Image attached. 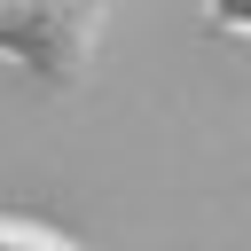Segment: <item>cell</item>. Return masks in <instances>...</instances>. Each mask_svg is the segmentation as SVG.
I'll use <instances>...</instances> for the list:
<instances>
[{"mask_svg": "<svg viewBox=\"0 0 251 251\" xmlns=\"http://www.w3.org/2000/svg\"><path fill=\"white\" fill-rule=\"evenodd\" d=\"M110 0H0V55L24 63L39 86L71 94L102 47Z\"/></svg>", "mask_w": 251, "mask_h": 251, "instance_id": "6da1fadb", "label": "cell"}, {"mask_svg": "<svg viewBox=\"0 0 251 251\" xmlns=\"http://www.w3.org/2000/svg\"><path fill=\"white\" fill-rule=\"evenodd\" d=\"M0 251H78V243L39 227V220H0Z\"/></svg>", "mask_w": 251, "mask_h": 251, "instance_id": "7a4b0ae2", "label": "cell"}, {"mask_svg": "<svg viewBox=\"0 0 251 251\" xmlns=\"http://www.w3.org/2000/svg\"><path fill=\"white\" fill-rule=\"evenodd\" d=\"M204 24H212V31H235V39H251V0H204Z\"/></svg>", "mask_w": 251, "mask_h": 251, "instance_id": "3957f363", "label": "cell"}]
</instances>
